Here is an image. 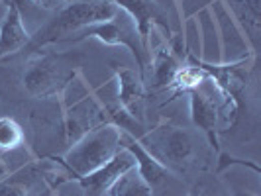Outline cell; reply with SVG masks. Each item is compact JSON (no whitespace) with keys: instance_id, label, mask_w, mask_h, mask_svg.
<instances>
[{"instance_id":"cell-1","label":"cell","mask_w":261,"mask_h":196,"mask_svg":"<svg viewBox=\"0 0 261 196\" xmlns=\"http://www.w3.org/2000/svg\"><path fill=\"white\" fill-rule=\"evenodd\" d=\"M118 8L106 0H71L61 6L49 22H45L36 34H32L24 53H36L45 45L71 39L83 27L114 18Z\"/></svg>"},{"instance_id":"cell-2","label":"cell","mask_w":261,"mask_h":196,"mask_svg":"<svg viewBox=\"0 0 261 196\" xmlns=\"http://www.w3.org/2000/svg\"><path fill=\"white\" fill-rule=\"evenodd\" d=\"M120 133L122 131L112 124L98 126L77 139L67 149L63 159L57 161L67 169V175L77 181L79 177L89 175L116 155L120 149Z\"/></svg>"},{"instance_id":"cell-3","label":"cell","mask_w":261,"mask_h":196,"mask_svg":"<svg viewBox=\"0 0 261 196\" xmlns=\"http://www.w3.org/2000/svg\"><path fill=\"white\" fill-rule=\"evenodd\" d=\"M138 139L167 171L181 173L191 165L195 157V144L191 133L171 122H161L149 133L140 135Z\"/></svg>"},{"instance_id":"cell-4","label":"cell","mask_w":261,"mask_h":196,"mask_svg":"<svg viewBox=\"0 0 261 196\" xmlns=\"http://www.w3.org/2000/svg\"><path fill=\"white\" fill-rule=\"evenodd\" d=\"M77 75V69L67 63V55H38L30 59L22 85L34 98H55Z\"/></svg>"},{"instance_id":"cell-5","label":"cell","mask_w":261,"mask_h":196,"mask_svg":"<svg viewBox=\"0 0 261 196\" xmlns=\"http://www.w3.org/2000/svg\"><path fill=\"white\" fill-rule=\"evenodd\" d=\"M85 39H98L105 45H122V47H126L134 55L140 75H144L145 67H147L145 55L151 57V51L142 41L134 22L122 10H118L116 16L110 18V20L83 27L81 32L75 34V38H71V41H85Z\"/></svg>"},{"instance_id":"cell-6","label":"cell","mask_w":261,"mask_h":196,"mask_svg":"<svg viewBox=\"0 0 261 196\" xmlns=\"http://www.w3.org/2000/svg\"><path fill=\"white\" fill-rule=\"evenodd\" d=\"M208 10L216 24V34L220 43V63H238L244 59H253L255 53L249 47L244 32L240 30L224 0H214Z\"/></svg>"},{"instance_id":"cell-7","label":"cell","mask_w":261,"mask_h":196,"mask_svg":"<svg viewBox=\"0 0 261 196\" xmlns=\"http://www.w3.org/2000/svg\"><path fill=\"white\" fill-rule=\"evenodd\" d=\"M106 2L114 4L118 10H122L134 22L147 49H149V36L153 34V30H161L163 34L171 36L167 16L157 4V0H106Z\"/></svg>"},{"instance_id":"cell-8","label":"cell","mask_w":261,"mask_h":196,"mask_svg":"<svg viewBox=\"0 0 261 196\" xmlns=\"http://www.w3.org/2000/svg\"><path fill=\"white\" fill-rule=\"evenodd\" d=\"M134 167H136V161L130 155V151L120 147L112 159H108L105 165H100L98 169H94L89 175L79 177L77 183L87 192V196H102L110 190V186L116 183L126 171L134 169Z\"/></svg>"},{"instance_id":"cell-9","label":"cell","mask_w":261,"mask_h":196,"mask_svg":"<svg viewBox=\"0 0 261 196\" xmlns=\"http://www.w3.org/2000/svg\"><path fill=\"white\" fill-rule=\"evenodd\" d=\"M114 87H116V102L130 116H134L136 120H142L144 114V98H145V89L142 75L138 71H134L130 67H116L114 73Z\"/></svg>"},{"instance_id":"cell-10","label":"cell","mask_w":261,"mask_h":196,"mask_svg":"<svg viewBox=\"0 0 261 196\" xmlns=\"http://www.w3.org/2000/svg\"><path fill=\"white\" fill-rule=\"evenodd\" d=\"M30 38L32 34L24 24L20 4L16 0H8L6 14L0 22V61L24 51V47L30 43Z\"/></svg>"},{"instance_id":"cell-11","label":"cell","mask_w":261,"mask_h":196,"mask_svg":"<svg viewBox=\"0 0 261 196\" xmlns=\"http://www.w3.org/2000/svg\"><path fill=\"white\" fill-rule=\"evenodd\" d=\"M120 147H124L126 151H130V155L134 157V161H136V171L140 173V177H142L151 188H155L157 184L165 179V175L169 173V171L157 161L155 157L145 149L144 144H142L136 135L128 133V131H122V133H120Z\"/></svg>"},{"instance_id":"cell-12","label":"cell","mask_w":261,"mask_h":196,"mask_svg":"<svg viewBox=\"0 0 261 196\" xmlns=\"http://www.w3.org/2000/svg\"><path fill=\"white\" fill-rule=\"evenodd\" d=\"M189 110H191V122L195 124L202 133H206L212 147H218V106L208 94L202 91H189Z\"/></svg>"},{"instance_id":"cell-13","label":"cell","mask_w":261,"mask_h":196,"mask_svg":"<svg viewBox=\"0 0 261 196\" xmlns=\"http://www.w3.org/2000/svg\"><path fill=\"white\" fill-rule=\"evenodd\" d=\"M230 14L234 16L240 30L248 39L253 53L257 51V39L261 30V0H224Z\"/></svg>"},{"instance_id":"cell-14","label":"cell","mask_w":261,"mask_h":196,"mask_svg":"<svg viewBox=\"0 0 261 196\" xmlns=\"http://www.w3.org/2000/svg\"><path fill=\"white\" fill-rule=\"evenodd\" d=\"M151 61V78H153V87L155 89H171L173 80L177 77L179 69H181V47H173L167 43L165 47H161L155 51L153 57H149Z\"/></svg>"},{"instance_id":"cell-15","label":"cell","mask_w":261,"mask_h":196,"mask_svg":"<svg viewBox=\"0 0 261 196\" xmlns=\"http://www.w3.org/2000/svg\"><path fill=\"white\" fill-rule=\"evenodd\" d=\"M36 167L38 163H32L4 177L0 181V196H30V190L34 188V177L38 175Z\"/></svg>"},{"instance_id":"cell-16","label":"cell","mask_w":261,"mask_h":196,"mask_svg":"<svg viewBox=\"0 0 261 196\" xmlns=\"http://www.w3.org/2000/svg\"><path fill=\"white\" fill-rule=\"evenodd\" d=\"M110 196H153V188L140 177L136 167L126 171L108 190Z\"/></svg>"},{"instance_id":"cell-17","label":"cell","mask_w":261,"mask_h":196,"mask_svg":"<svg viewBox=\"0 0 261 196\" xmlns=\"http://www.w3.org/2000/svg\"><path fill=\"white\" fill-rule=\"evenodd\" d=\"M26 142L22 126L8 116H0V153H8L20 149Z\"/></svg>"},{"instance_id":"cell-18","label":"cell","mask_w":261,"mask_h":196,"mask_svg":"<svg viewBox=\"0 0 261 196\" xmlns=\"http://www.w3.org/2000/svg\"><path fill=\"white\" fill-rule=\"evenodd\" d=\"M232 165H242V167H249L255 175H259V167L255 163H249V161H242V159H236V157H230L222 153L220 159H218V171H222L224 167H232Z\"/></svg>"},{"instance_id":"cell-19","label":"cell","mask_w":261,"mask_h":196,"mask_svg":"<svg viewBox=\"0 0 261 196\" xmlns=\"http://www.w3.org/2000/svg\"><path fill=\"white\" fill-rule=\"evenodd\" d=\"M28 2L36 4L43 10H59L61 6H65L67 2H71V0H28Z\"/></svg>"},{"instance_id":"cell-20","label":"cell","mask_w":261,"mask_h":196,"mask_svg":"<svg viewBox=\"0 0 261 196\" xmlns=\"http://www.w3.org/2000/svg\"><path fill=\"white\" fill-rule=\"evenodd\" d=\"M189 196H210V194L204 190V188H202V186H195V188L191 190V194H189Z\"/></svg>"},{"instance_id":"cell-21","label":"cell","mask_w":261,"mask_h":196,"mask_svg":"<svg viewBox=\"0 0 261 196\" xmlns=\"http://www.w3.org/2000/svg\"><path fill=\"white\" fill-rule=\"evenodd\" d=\"M232 196H257V194L251 192V190H240V188H234V190H232Z\"/></svg>"}]
</instances>
